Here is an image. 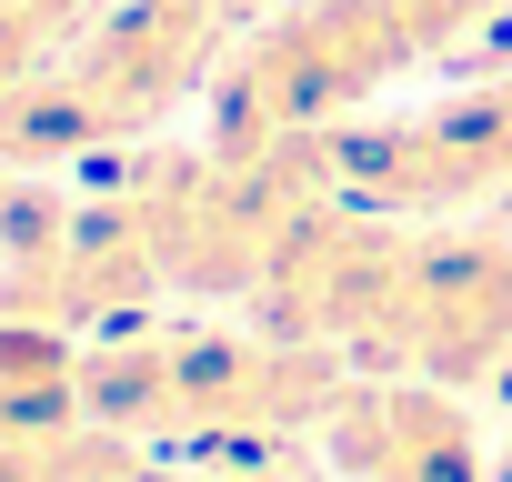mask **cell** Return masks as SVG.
Instances as JSON below:
<instances>
[]
</instances>
